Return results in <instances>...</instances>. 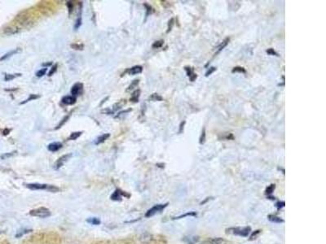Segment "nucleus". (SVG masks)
I'll return each instance as SVG.
<instances>
[{"label": "nucleus", "mask_w": 326, "mask_h": 244, "mask_svg": "<svg viewBox=\"0 0 326 244\" xmlns=\"http://www.w3.org/2000/svg\"><path fill=\"white\" fill-rule=\"evenodd\" d=\"M109 137H110L109 134H104L101 135L100 137L97 138V139H96V142H95V144H96V145H99V144L102 143V142H104L105 140H107Z\"/></svg>", "instance_id": "obj_12"}, {"label": "nucleus", "mask_w": 326, "mask_h": 244, "mask_svg": "<svg viewBox=\"0 0 326 244\" xmlns=\"http://www.w3.org/2000/svg\"><path fill=\"white\" fill-rule=\"evenodd\" d=\"M40 98V95H37V94H31L26 100L21 102L20 104H21V105L25 104V103H28V102H30V101H32V100H34V99H37V98Z\"/></svg>", "instance_id": "obj_18"}, {"label": "nucleus", "mask_w": 326, "mask_h": 244, "mask_svg": "<svg viewBox=\"0 0 326 244\" xmlns=\"http://www.w3.org/2000/svg\"><path fill=\"white\" fill-rule=\"evenodd\" d=\"M185 123H186V121H184L183 122H181V124H180V131H179V133L180 134H181V133L184 131V126Z\"/></svg>", "instance_id": "obj_42"}, {"label": "nucleus", "mask_w": 326, "mask_h": 244, "mask_svg": "<svg viewBox=\"0 0 326 244\" xmlns=\"http://www.w3.org/2000/svg\"><path fill=\"white\" fill-rule=\"evenodd\" d=\"M167 206V204H158V205H155L154 207L150 208V209L148 210V212H146L145 217H153V216H154L155 214H157V213L160 212L161 211H162V210L164 209Z\"/></svg>", "instance_id": "obj_3"}, {"label": "nucleus", "mask_w": 326, "mask_h": 244, "mask_svg": "<svg viewBox=\"0 0 326 244\" xmlns=\"http://www.w3.org/2000/svg\"><path fill=\"white\" fill-rule=\"evenodd\" d=\"M140 240H141L143 242H148L151 240V235L149 234H144L141 235L140 237Z\"/></svg>", "instance_id": "obj_23"}, {"label": "nucleus", "mask_w": 326, "mask_h": 244, "mask_svg": "<svg viewBox=\"0 0 326 244\" xmlns=\"http://www.w3.org/2000/svg\"><path fill=\"white\" fill-rule=\"evenodd\" d=\"M69 116H70V115H68V116H65V117H64V118L63 119V120H62L61 121H60V123L59 125H58V126H57L56 128V130H58V129L60 128V127H61V126H63V125H64V124L65 123V122H66L67 120H68V119L69 118Z\"/></svg>", "instance_id": "obj_34"}, {"label": "nucleus", "mask_w": 326, "mask_h": 244, "mask_svg": "<svg viewBox=\"0 0 326 244\" xmlns=\"http://www.w3.org/2000/svg\"><path fill=\"white\" fill-rule=\"evenodd\" d=\"M210 244H226V241L220 238H215L210 240Z\"/></svg>", "instance_id": "obj_21"}, {"label": "nucleus", "mask_w": 326, "mask_h": 244, "mask_svg": "<svg viewBox=\"0 0 326 244\" xmlns=\"http://www.w3.org/2000/svg\"><path fill=\"white\" fill-rule=\"evenodd\" d=\"M26 187H28L30 190H46L49 191L50 186L47 185V184H40V183H30V184H27Z\"/></svg>", "instance_id": "obj_4"}, {"label": "nucleus", "mask_w": 326, "mask_h": 244, "mask_svg": "<svg viewBox=\"0 0 326 244\" xmlns=\"http://www.w3.org/2000/svg\"><path fill=\"white\" fill-rule=\"evenodd\" d=\"M185 239H188V241H186V242L187 243H189V244H193L195 243V242H197V240H198V238L197 237H185Z\"/></svg>", "instance_id": "obj_27"}, {"label": "nucleus", "mask_w": 326, "mask_h": 244, "mask_svg": "<svg viewBox=\"0 0 326 244\" xmlns=\"http://www.w3.org/2000/svg\"><path fill=\"white\" fill-rule=\"evenodd\" d=\"M205 142V129L203 128V130L201 134V137H200V143L203 144Z\"/></svg>", "instance_id": "obj_33"}, {"label": "nucleus", "mask_w": 326, "mask_h": 244, "mask_svg": "<svg viewBox=\"0 0 326 244\" xmlns=\"http://www.w3.org/2000/svg\"><path fill=\"white\" fill-rule=\"evenodd\" d=\"M184 69H185V71H186V73H187V76L188 77V78H190L191 76H192L194 74L193 69H192L191 67L186 66L184 68Z\"/></svg>", "instance_id": "obj_30"}, {"label": "nucleus", "mask_w": 326, "mask_h": 244, "mask_svg": "<svg viewBox=\"0 0 326 244\" xmlns=\"http://www.w3.org/2000/svg\"><path fill=\"white\" fill-rule=\"evenodd\" d=\"M51 65H52V62H47V63H43V64H42V66H43V67H48V66H51Z\"/></svg>", "instance_id": "obj_43"}, {"label": "nucleus", "mask_w": 326, "mask_h": 244, "mask_svg": "<svg viewBox=\"0 0 326 244\" xmlns=\"http://www.w3.org/2000/svg\"><path fill=\"white\" fill-rule=\"evenodd\" d=\"M82 90H83V84H82V83H80V82H78V83L73 85V87H72V89H71V94H72V96L76 97V96L78 95V94H79L82 91Z\"/></svg>", "instance_id": "obj_6"}, {"label": "nucleus", "mask_w": 326, "mask_h": 244, "mask_svg": "<svg viewBox=\"0 0 326 244\" xmlns=\"http://www.w3.org/2000/svg\"><path fill=\"white\" fill-rule=\"evenodd\" d=\"M71 48H73V50H83V44H78V43H73L70 45Z\"/></svg>", "instance_id": "obj_26"}, {"label": "nucleus", "mask_w": 326, "mask_h": 244, "mask_svg": "<svg viewBox=\"0 0 326 244\" xmlns=\"http://www.w3.org/2000/svg\"><path fill=\"white\" fill-rule=\"evenodd\" d=\"M67 6H68L69 15H71L73 11V7H74V5H73V2H67Z\"/></svg>", "instance_id": "obj_35"}, {"label": "nucleus", "mask_w": 326, "mask_h": 244, "mask_svg": "<svg viewBox=\"0 0 326 244\" xmlns=\"http://www.w3.org/2000/svg\"><path fill=\"white\" fill-rule=\"evenodd\" d=\"M139 83V79H136V80L133 81V82H131V84H130V86H128L127 89H126V91H131L132 90H134L135 88H136V87L138 86Z\"/></svg>", "instance_id": "obj_17"}, {"label": "nucleus", "mask_w": 326, "mask_h": 244, "mask_svg": "<svg viewBox=\"0 0 326 244\" xmlns=\"http://www.w3.org/2000/svg\"><path fill=\"white\" fill-rule=\"evenodd\" d=\"M130 112H131V109H130V108L126 109V110H124V111H122V112H120L117 115L116 118H121L122 116H124V115H126V114H128Z\"/></svg>", "instance_id": "obj_32"}, {"label": "nucleus", "mask_w": 326, "mask_h": 244, "mask_svg": "<svg viewBox=\"0 0 326 244\" xmlns=\"http://www.w3.org/2000/svg\"><path fill=\"white\" fill-rule=\"evenodd\" d=\"M173 25H174V18H171L170 21H169L168 22V30H167V32L169 33L170 31H171V30H172V27H173Z\"/></svg>", "instance_id": "obj_38"}, {"label": "nucleus", "mask_w": 326, "mask_h": 244, "mask_svg": "<svg viewBox=\"0 0 326 244\" xmlns=\"http://www.w3.org/2000/svg\"><path fill=\"white\" fill-rule=\"evenodd\" d=\"M144 7H145L147 8V16H148L149 14H151L152 12H153V8H152V7H151L150 6H149V5H148V4H146V3H145V4H144Z\"/></svg>", "instance_id": "obj_41"}, {"label": "nucleus", "mask_w": 326, "mask_h": 244, "mask_svg": "<svg viewBox=\"0 0 326 244\" xmlns=\"http://www.w3.org/2000/svg\"><path fill=\"white\" fill-rule=\"evenodd\" d=\"M82 134V132L81 131H78V132H73L70 134V136L68 137V140H76L78 139V138Z\"/></svg>", "instance_id": "obj_19"}, {"label": "nucleus", "mask_w": 326, "mask_h": 244, "mask_svg": "<svg viewBox=\"0 0 326 244\" xmlns=\"http://www.w3.org/2000/svg\"><path fill=\"white\" fill-rule=\"evenodd\" d=\"M71 155H72L71 154H67V155H64L63 156H61V157H60L59 159L56 160V162L55 163V164H54V168H55L56 169H60V167H62L64 165V163L67 162V161L69 160Z\"/></svg>", "instance_id": "obj_5"}, {"label": "nucleus", "mask_w": 326, "mask_h": 244, "mask_svg": "<svg viewBox=\"0 0 326 244\" xmlns=\"http://www.w3.org/2000/svg\"><path fill=\"white\" fill-rule=\"evenodd\" d=\"M228 233H232L233 234L239 235L242 237H247L250 232V227H244V228H232L228 230Z\"/></svg>", "instance_id": "obj_2"}, {"label": "nucleus", "mask_w": 326, "mask_h": 244, "mask_svg": "<svg viewBox=\"0 0 326 244\" xmlns=\"http://www.w3.org/2000/svg\"><path fill=\"white\" fill-rule=\"evenodd\" d=\"M229 40H230V38H227L224 39V42H222V43L220 44V45H219V47H218V51L216 52V54H218V53L220 52V51H221V50H223V49H224V47H226V46H227L228 42H229Z\"/></svg>", "instance_id": "obj_16"}, {"label": "nucleus", "mask_w": 326, "mask_h": 244, "mask_svg": "<svg viewBox=\"0 0 326 244\" xmlns=\"http://www.w3.org/2000/svg\"><path fill=\"white\" fill-rule=\"evenodd\" d=\"M10 132V130H8V129H5V130H3V135H7L8 134H9Z\"/></svg>", "instance_id": "obj_44"}, {"label": "nucleus", "mask_w": 326, "mask_h": 244, "mask_svg": "<svg viewBox=\"0 0 326 244\" xmlns=\"http://www.w3.org/2000/svg\"><path fill=\"white\" fill-rule=\"evenodd\" d=\"M87 222L91 223V225H100L101 224V221L98 218H90L87 220Z\"/></svg>", "instance_id": "obj_31"}, {"label": "nucleus", "mask_w": 326, "mask_h": 244, "mask_svg": "<svg viewBox=\"0 0 326 244\" xmlns=\"http://www.w3.org/2000/svg\"><path fill=\"white\" fill-rule=\"evenodd\" d=\"M232 72H233V73H246V69H245L243 67H240V66H237V67H235V68H233Z\"/></svg>", "instance_id": "obj_24"}, {"label": "nucleus", "mask_w": 326, "mask_h": 244, "mask_svg": "<svg viewBox=\"0 0 326 244\" xmlns=\"http://www.w3.org/2000/svg\"><path fill=\"white\" fill-rule=\"evenodd\" d=\"M61 101H62V103H64V104L73 105L76 103L77 98H76V97H74V96L67 95V96H64V98H62Z\"/></svg>", "instance_id": "obj_9"}, {"label": "nucleus", "mask_w": 326, "mask_h": 244, "mask_svg": "<svg viewBox=\"0 0 326 244\" xmlns=\"http://www.w3.org/2000/svg\"><path fill=\"white\" fill-rule=\"evenodd\" d=\"M163 44H164V41H163V40H158V41H156L153 44L152 47L154 48V49H158V48L162 47V46H163Z\"/></svg>", "instance_id": "obj_25"}, {"label": "nucleus", "mask_w": 326, "mask_h": 244, "mask_svg": "<svg viewBox=\"0 0 326 244\" xmlns=\"http://www.w3.org/2000/svg\"><path fill=\"white\" fill-rule=\"evenodd\" d=\"M63 145H62L61 142H52V143H50L47 146L48 151H52V152H55V151H59L60 149L61 148Z\"/></svg>", "instance_id": "obj_7"}, {"label": "nucleus", "mask_w": 326, "mask_h": 244, "mask_svg": "<svg viewBox=\"0 0 326 244\" xmlns=\"http://www.w3.org/2000/svg\"><path fill=\"white\" fill-rule=\"evenodd\" d=\"M82 18H81V16H78V18L76 20L75 25H74V30H78V29L80 28V26L82 25Z\"/></svg>", "instance_id": "obj_28"}, {"label": "nucleus", "mask_w": 326, "mask_h": 244, "mask_svg": "<svg viewBox=\"0 0 326 244\" xmlns=\"http://www.w3.org/2000/svg\"><path fill=\"white\" fill-rule=\"evenodd\" d=\"M268 219L270 220L272 222H275V223H281V222H284L282 219H281L280 217H276V216H273V215H270L268 216Z\"/></svg>", "instance_id": "obj_22"}, {"label": "nucleus", "mask_w": 326, "mask_h": 244, "mask_svg": "<svg viewBox=\"0 0 326 244\" xmlns=\"http://www.w3.org/2000/svg\"><path fill=\"white\" fill-rule=\"evenodd\" d=\"M18 29L14 26H7L3 29V34L6 35H13L18 33Z\"/></svg>", "instance_id": "obj_10"}, {"label": "nucleus", "mask_w": 326, "mask_h": 244, "mask_svg": "<svg viewBox=\"0 0 326 244\" xmlns=\"http://www.w3.org/2000/svg\"><path fill=\"white\" fill-rule=\"evenodd\" d=\"M142 71H143V67L136 65V66H134L132 68H130V69H127L126 71V73H127L130 75H136V74L141 73Z\"/></svg>", "instance_id": "obj_8"}, {"label": "nucleus", "mask_w": 326, "mask_h": 244, "mask_svg": "<svg viewBox=\"0 0 326 244\" xmlns=\"http://www.w3.org/2000/svg\"><path fill=\"white\" fill-rule=\"evenodd\" d=\"M216 70V68H214V67H211V68H210L209 69V70L206 72V73H205V77H208V76H210L213 73H214V71Z\"/></svg>", "instance_id": "obj_40"}, {"label": "nucleus", "mask_w": 326, "mask_h": 244, "mask_svg": "<svg viewBox=\"0 0 326 244\" xmlns=\"http://www.w3.org/2000/svg\"><path fill=\"white\" fill-rule=\"evenodd\" d=\"M125 103H126L125 100H121V101H119V102H118L117 103H115V104L113 106V109H112L113 113L114 112L118 111V110H119L120 108H122V107H123Z\"/></svg>", "instance_id": "obj_14"}, {"label": "nucleus", "mask_w": 326, "mask_h": 244, "mask_svg": "<svg viewBox=\"0 0 326 244\" xmlns=\"http://www.w3.org/2000/svg\"><path fill=\"white\" fill-rule=\"evenodd\" d=\"M47 68H43V69H40V70L38 71V72L36 73V76L37 77H39V78H41V77L45 75L46 73H47Z\"/></svg>", "instance_id": "obj_29"}, {"label": "nucleus", "mask_w": 326, "mask_h": 244, "mask_svg": "<svg viewBox=\"0 0 326 244\" xmlns=\"http://www.w3.org/2000/svg\"><path fill=\"white\" fill-rule=\"evenodd\" d=\"M21 48H18V49H15V50H10L9 52L6 53V54H5L4 55H2V57L0 58V60H1V61H2V60H5V59H8V58H10L11 56H12L13 55H15V54H17V53H19V52H21Z\"/></svg>", "instance_id": "obj_11"}, {"label": "nucleus", "mask_w": 326, "mask_h": 244, "mask_svg": "<svg viewBox=\"0 0 326 244\" xmlns=\"http://www.w3.org/2000/svg\"><path fill=\"white\" fill-rule=\"evenodd\" d=\"M267 53L268 54V55H276V56H279L278 54H277V53H276V51L274 50V49H272V48L267 49Z\"/></svg>", "instance_id": "obj_39"}, {"label": "nucleus", "mask_w": 326, "mask_h": 244, "mask_svg": "<svg viewBox=\"0 0 326 244\" xmlns=\"http://www.w3.org/2000/svg\"><path fill=\"white\" fill-rule=\"evenodd\" d=\"M57 67H58V66H57V64H54V65H53V66L52 67V69H51L50 72H49V73H48V76H49V77H51V76H52L53 74H54V73H55L56 72Z\"/></svg>", "instance_id": "obj_36"}, {"label": "nucleus", "mask_w": 326, "mask_h": 244, "mask_svg": "<svg viewBox=\"0 0 326 244\" xmlns=\"http://www.w3.org/2000/svg\"><path fill=\"white\" fill-rule=\"evenodd\" d=\"M149 100L151 101H162L163 100V98H162V96H160L158 94H151V96L149 97V98H148Z\"/></svg>", "instance_id": "obj_20"}, {"label": "nucleus", "mask_w": 326, "mask_h": 244, "mask_svg": "<svg viewBox=\"0 0 326 244\" xmlns=\"http://www.w3.org/2000/svg\"><path fill=\"white\" fill-rule=\"evenodd\" d=\"M30 214L33 217H39V218H47L51 216V212L50 210L47 209V208L40 207V208L31 210L30 212Z\"/></svg>", "instance_id": "obj_1"}, {"label": "nucleus", "mask_w": 326, "mask_h": 244, "mask_svg": "<svg viewBox=\"0 0 326 244\" xmlns=\"http://www.w3.org/2000/svg\"><path fill=\"white\" fill-rule=\"evenodd\" d=\"M21 73H17V74L16 73V74H7V73H6L4 76V80L5 82H9V81L15 79L16 77H21Z\"/></svg>", "instance_id": "obj_15"}, {"label": "nucleus", "mask_w": 326, "mask_h": 244, "mask_svg": "<svg viewBox=\"0 0 326 244\" xmlns=\"http://www.w3.org/2000/svg\"><path fill=\"white\" fill-rule=\"evenodd\" d=\"M139 95H140V90H135V92L132 94L131 95V98H130V102H133V103H137L139 101Z\"/></svg>", "instance_id": "obj_13"}, {"label": "nucleus", "mask_w": 326, "mask_h": 244, "mask_svg": "<svg viewBox=\"0 0 326 244\" xmlns=\"http://www.w3.org/2000/svg\"><path fill=\"white\" fill-rule=\"evenodd\" d=\"M274 190H275V185H274V184H271V185L269 186L267 188V190H266V194H271V193L273 192Z\"/></svg>", "instance_id": "obj_37"}]
</instances>
